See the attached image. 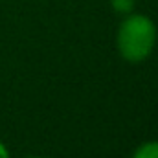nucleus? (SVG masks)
Listing matches in <instances>:
<instances>
[{
    "mask_svg": "<svg viewBox=\"0 0 158 158\" xmlns=\"http://www.w3.org/2000/svg\"><path fill=\"white\" fill-rule=\"evenodd\" d=\"M156 42V26L145 15L127 17L118 30V50L129 63L147 59Z\"/></svg>",
    "mask_w": 158,
    "mask_h": 158,
    "instance_id": "1",
    "label": "nucleus"
},
{
    "mask_svg": "<svg viewBox=\"0 0 158 158\" xmlns=\"http://www.w3.org/2000/svg\"><path fill=\"white\" fill-rule=\"evenodd\" d=\"M132 158H158V142H147L143 145H140Z\"/></svg>",
    "mask_w": 158,
    "mask_h": 158,
    "instance_id": "2",
    "label": "nucleus"
},
{
    "mask_svg": "<svg viewBox=\"0 0 158 158\" xmlns=\"http://www.w3.org/2000/svg\"><path fill=\"white\" fill-rule=\"evenodd\" d=\"M110 4L118 13H131L134 7V0H110Z\"/></svg>",
    "mask_w": 158,
    "mask_h": 158,
    "instance_id": "3",
    "label": "nucleus"
},
{
    "mask_svg": "<svg viewBox=\"0 0 158 158\" xmlns=\"http://www.w3.org/2000/svg\"><path fill=\"white\" fill-rule=\"evenodd\" d=\"M0 158H9V153H7V149L2 142H0Z\"/></svg>",
    "mask_w": 158,
    "mask_h": 158,
    "instance_id": "4",
    "label": "nucleus"
},
{
    "mask_svg": "<svg viewBox=\"0 0 158 158\" xmlns=\"http://www.w3.org/2000/svg\"><path fill=\"white\" fill-rule=\"evenodd\" d=\"M33 158H39V156H33Z\"/></svg>",
    "mask_w": 158,
    "mask_h": 158,
    "instance_id": "5",
    "label": "nucleus"
}]
</instances>
